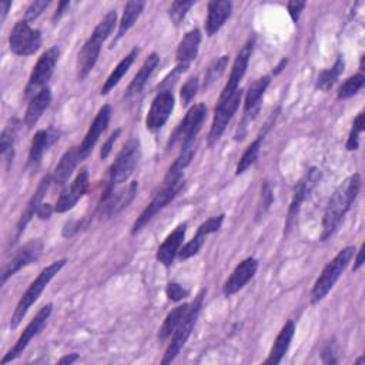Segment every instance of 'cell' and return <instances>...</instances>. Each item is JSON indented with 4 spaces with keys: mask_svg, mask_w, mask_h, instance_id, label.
I'll return each mask as SVG.
<instances>
[{
    "mask_svg": "<svg viewBox=\"0 0 365 365\" xmlns=\"http://www.w3.org/2000/svg\"><path fill=\"white\" fill-rule=\"evenodd\" d=\"M43 251V242L41 240H31L21 245L9 261L4 262L1 268V284H4L11 275H14L19 269L23 267L34 262L38 259L40 254Z\"/></svg>",
    "mask_w": 365,
    "mask_h": 365,
    "instance_id": "9a60e30c",
    "label": "cell"
},
{
    "mask_svg": "<svg viewBox=\"0 0 365 365\" xmlns=\"http://www.w3.org/2000/svg\"><path fill=\"white\" fill-rule=\"evenodd\" d=\"M194 4H195V1H192V0H188V1H184V0L174 1V3L171 4V7H170V19L173 20V23H174L175 26H178V24L184 20L187 11H188Z\"/></svg>",
    "mask_w": 365,
    "mask_h": 365,
    "instance_id": "60d3db41",
    "label": "cell"
},
{
    "mask_svg": "<svg viewBox=\"0 0 365 365\" xmlns=\"http://www.w3.org/2000/svg\"><path fill=\"white\" fill-rule=\"evenodd\" d=\"M364 255H365V245L361 247V250L358 251V255L355 258V264H354V271H358L362 265H364Z\"/></svg>",
    "mask_w": 365,
    "mask_h": 365,
    "instance_id": "816d5d0a",
    "label": "cell"
},
{
    "mask_svg": "<svg viewBox=\"0 0 365 365\" xmlns=\"http://www.w3.org/2000/svg\"><path fill=\"white\" fill-rule=\"evenodd\" d=\"M11 1H1L0 3V7H1V21H4V19H6V16H7V13H9V9L11 7Z\"/></svg>",
    "mask_w": 365,
    "mask_h": 365,
    "instance_id": "9f6ffc18",
    "label": "cell"
},
{
    "mask_svg": "<svg viewBox=\"0 0 365 365\" xmlns=\"http://www.w3.org/2000/svg\"><path fill=\"white\" fill-rule=\"evenodd\" d=\"M66 258L53 261L50 265H47L46 268L41 269V272L37 275V278L29 285V288L26 289V292L21 295V298L19 299L14 312L10 318V328L14 329L19 327V324L23 321V318L26 317L27 311L30 309V307L38 299V297L41 295V292L44 291V288L47 287V284L54 278V275L64 267L66 264Z\"/></svg>",
    "mask_w": 365,
    "mask_h": 365,
    "instance_id": "3957f363",
    "label": "cell"
},
{
    "mask_svg": "<svg viewBox=\"0 0 365 365\" xmlns=\"http://www.w3.org/2000/svg\"><path fill=\"white\" fill-rule=\"evenodd\" d=\"M184 187V177H178L174 181L164 182V187L153 197V200L148 202V205L143 210V212L137 217L131 227V234L135 235L140 232L163 208H165L182 190Z\"/></svg>",
    "mask_w": 365,
    "mask_h": 365,
    "instance_id": "5b68a950",
    "label": "cell"
},
{
    "mask_svg": "<svg viewBox=\"0 0 365 365\" xmlns=\"http://www.w3.org/2000/svg\"><path fill=\"white\" fill-rule=\"evenodd\" d=\"M321 180V171L318 168H311L297 184L288 212H287V218H285V234H288L297 220V215L299 212L301 204L304 202V200L307 198V195L312 191V188L317 185V182Z\"/></svg>",
    "mask_w": 365,
    "mask_h": 365,
    "instance_id": "5bb4252c",
    "label": "cell"
},
{
    "mask_svg": "<svg viewBox=\"0 0 365 365\" xmlns=\"http://www.w3.org/2000/svg\"><path fill=\"white\" fill-rule=\"evenodd\" d=\"M355 364H358V365H361V364H364V358H359Z\"/></svg>",
    "mask_w": 365,
    "mask_h": 365,
    "instance_id": "6f0895ef",
    "label": "cell"
},
{
    "mask_svg": "<svg viewBox=\"0 0 365 365\" xmlns=\"http://www.w3.org/2000/svg\"><path fill=\"white\" fill-rule=\"evenodd\" d=\"M77 359H78V355H77V354H68V355H66V356L60 358V359H58V364H60V365H64V364H73V362H76Z\"/></svg>",
    "mask_w": 365,
    "mask_h": 365,
    "instance_id": "11a10c76",
    "label": "cell"
},
{
    "mask_svg": "<svg viewBox=\"0 0 365 365\" xmlns=\"http://www.w3.org/2000/svg\"><path fill=\"white\" fill-rule=\"evenodd\" d=\"M204 240H205V235L197 231L195 235L192 237V240L188 241L182 248H180L177 257H178L180 259H187V258H190V257L198 254L200 250H201V247L204 245Z\"/></svg>",
    "mask_w": 365,
    "mask_h": 365,
    "instance_id": "f35d334b",
    "label": "cell"
},
{
    "mask_svg": "<svg viewBox=\"0 0 365 365\" xmlns=\"http://www.w3.org/2000/svg\"><path fill=\"white\" fill-rule=\"evenodd\" d=\"M242 98V90H235L230 96H220L214 110V118L208 133V144L212 145L225 131L228 123L234 117Z\"/></svg>",
    "mask_w": 365,
    "mask_h": 365,
    "instance_id": "9c48e42d",
    "label": "cell"
},
{
    "mask_svg": "<svg viewBox=\"0 0 365 365\" xmlns=\"http://www.w3.org/2000/svg\"><path fill=\"white\" fill-rule=\"evenodd\" d=\"M200 43H201V31L198 29H192L190 30L182 40L180 41L177 51H175V60H177V66L175 70L171 76H178L181 73H184L191 61L197 57L198 54V48H200Z\"/></svg>",
    "mask_w": 365,
    "mask_h": 365,
    "instance_id": "d6986e66",
    "label": "cell"
},
{
    "mask_svg": "<svg viewBox=\"0 0 365 365\" xmlns=\"http://www.w3.org/2000/svg\"><path fill=\"white\" fill-rule=\"evenodd\" d=\"M120 133H121V130L120 128H117L114 133H111V135L107 138V141L103 144V147H101V151H100V157L104 160V158H107L108 155H110V153H111V150H113V145H114V143L117 141V138H118V135H120Z\"/></svg>",
    "mask_w": 365,
    "mask_h": 365,
    "instance_id": "bcb514c9",
    "label": "cell"
},
{
    "mask_svg": "<svg viewBox=\"0 0 365 365\" xmlns=\"http://www.w3.org/2000/svg\"><path fill=\"white\" fill-rule=\"evenodd\" d=\"M352 128H355V130H358L359 133L364 130V113L361 111L356 117H355V120H354V124H352Z\"/></svg>",
    "mask_w": 365,
    "mask_h": 365,
    "instance_id": "db71d44e",
    "label": "cell"
},
{
    "mask_svg": "<svg viewBox=\"0 0 365 365\" xmlns=\"http://www.w3.org/2000/svg\"><path fill=\"white\" fill-rule=\"evenodd\" d=\"M205 115H207V107L204 103H198V104L192 106L187 111L185 117L182 118V121L180 123L177 130L173 133V135L168 141V145L175 144L178 140L181 141V145L195 144L197 134L200 133V130L202 127Z\"/></svg>",
    "mask_w": 365,
    "mask_h": 365,
    "instance_id": "7c38bea8",
    "label": "cell"
},
{
    "mask_svg": "<svg viewBox=\"0 0 365 365\" xmlns=\"http://www.w3.org/2000/svg\"><path fill=\"white\" fill-rule=\"evenodd\" d=\"M188 309H190V304H182V305L175 307L171 312H168V315L165 317V319L158 331L160 341H165L174 334V331L178 328L181 321L185 318Z\"/></svg>",
    "mask_w": 365,
    "mask_h": 365,
    "instance_id": "1f68e13d",
    "label": "cell"
},
{
    "mask_svg": "<svg viewBox=\"0 0 365 365\" xmlns=\"http://www.w3.org/2000/svg\"><path fill=\"white\" fill-rule=\"evenodd\" d=\"M88 188V171L87 168H81L76 178L71 181L70 185L64 187L63 191L60 192L56 205H54V212H66L71 210L77 201L86 194Z\"/></svg>",
    "mask_w": 365,
    "mask_h": 365,
    "instance_id": "ac0fdd59",
    "label": "cell"
},
{
    "mask_svg": "<svg viewBox=\"0 0 365 365\" xmlns=\"http://www.w3.org/2000/svg\"><path fill=\"white\" fill-rule=\"evenodd\" d=\"M232 11L231 1L227 0H212L208 3V14L205 20V31L211 37L214 36L228 20Z\"/></svg>",
    "mask_w": 365,
    "mask_h": 365,
    "instance_id": "d4e9b609",
    "label": "cell"
},
{
    "mask_svg": "<svg viewBox=\"0 0 365 365\" xmlns=\"http://www.w3.org/2000/svg\"><path fill=\"white\" fill-rule=\"evenodd\" d=\"M222 221H224V214L211 217V218H208L207 221H204V222L198 227L197 231L201 232V234H204V235L207 237L208 234H212V232L218 231L220 227H221V224H222Z\"/></svg>",
    "mask_w": 365,
    "mask_h": 365,
    "instance_id": "ee69618b",
    "label": "cell"
},
{
    "mask_svg": "<svg viewBox=\"0 0 365 365\" xmlns=\"http://www.w3.org/2000/svg\"><path fill=\"white\" fill-rule=\"evenodd\" d=\"M50 101H51V91L48 87H44L30 98V103L24 113V124L29 128L36 125V123L43 115L44 110L50 106Z\"/></svg>",
    "mask_w": 365,
    "mask_h": 365,
    "instance_id": "83f0119b",
    "label": "cell"
},
{
    "mask_svg": "<svg viewBox=\"0 0 365 365\" xmlns=\"http://www.w3.org/2000/svg\"><path fill=\"white\" fill-rule=\"evenodd\" d=\"M272 204V190L268 181H264L262 187H261V195H259V202L257 207V212H255V220H259L271 207Z\"/></svg>",
    "mask_w": 365,
    "mask_h": 365,
    "instance_id": "ab89813d",
    "label": "cell"
},
{
    "mask_svg": "<svg viewBox=\"0 0 365 365\" xmlns=\"http://www.w3.org/2000/svg\"><path fill=\"white\" fill-rule=\"evenodd\" d=\"M50 1L48 0H37V1H33L29 4V7L26 9V14H24V20L27 23L30 21H34L47 7H48Z\"/></svg>",
    "mask_w": 365,
    "mask_h": 365,
    "instance_id": "7bdbcfd3",
    "label": "cell"
},
{
    "mask_svg": "<svg viewBox=\"0 0 365 365\" xmlns=\"http://www.w3.org/2000/svg\"><path fill=\"white\" fill-rule=\"evenodd\" d=\"M344 66H345L344 58H342V57H338V58H336V61L334 63V66H332L331 68L324 70V71L318 76V80H317V88L324 90V91L329 90V88L334 86V83L338 80V77L342 74V71H344Z\"/></svg>",
    "mask_w": 365,
    "mask_h": 365,
    "instance_id": "e575fe53",
    "label": "cell"
},
{
    "mask_svg": "<svg viewBox=\"0 0 365 365\" xmlns=\"http://www.w3.org/2000/svg\"><path fill=\"white\" fill-rule=\"evenodd\" d=\"M202 298H204V292L198 294L197 298L190 304V309H188L185 318L181 321L178 328L171 335V342L168 344V346L165 349V354H164V356L161 359L163 365L171 364L175 359V356L180 354L181 348L187 342V339L190 338V335H191V332H192V329L195 327L197 318L200 315L201 307H202Z\"/></svg>",
    "mask_w": 365,
    "mask_h": 365,
    "instance_id": "8992f818",
    "label": "cell"
},
{
    "mask_svg": "<svg viewBox=\"0 0 365 365\" xmlns=\"http://www.w3.org/2000/svg\"><path fill=\"white\" fill-rule=\"evenodd\" d=\"M53 211H54V207H51L50 204H41V205L38 207L36 215H37L38 218H41V220H47V218H50V215H51Z\"/></svg>",
    "mask_w": 365,
    "mask_h": 365,
    "instance_id": "f907efd6",
    "label": "cell"
},
{
    "mask_svg": "<svg viewBox=\"0 0 365 365\" xmlns=\"http://www.w3.org/2000/svg\"><path fill=\"white\" fill-rule=\"evenodd\" d=\"M198 87H200V80L197 76H192L190 77L181 87V91H180V97H181V103L182 106H188L191 103V100L195 97L197 91H198Z\"/></svg>",
    "mask_w": 365,
    "mask_h": 365,
    "instance_id": "b9f144b4",
    "label": "cell"
},
{
    "mask_svg": "<svg viewBox=\"0 0 365 365\" xmlns=\"http://www.w3.org/2000/svg\"><path fill=\"white\" fill-rule=\"evenodd\" d=\"M160 63V56L157 53H151L143 63V66L140 67V70L137 71V74L134 76V78L131 80V83L128 84L127 87V91H125V97H131V96H135L138 94L145 83L148 81V78L151 77V74L154 73V70L157 68Z\"/></svg>",
    "mask_w": 365,
    "mask_h": 365,
    "instance_id": "f546056e",
    "label": "cell"
},
{
    "mask_svg": "<svg viewBox=\"0 0 365 365\" xmlns=\"http://www.w3.org/2000/svg\"><path fill=\"white\" fill-rule=\"evenodd\" d=\"M252 46H254V41L248 40L242 46V48L238 51V54L235 57V61L232 64L228 81H227V84H225V87L221 91L220 96H230L235 90H238V84L242 80V77L247 71V67H248V61H250V57H251V53H252Z\"/></svg>",
    "mask_w": 365,
    "mask_h": 365,
    "instance_id": "603a6c76",
    "label": "cell"
},
{
    "mask_svg": "<svg viewBox=\"0 0 365 365\" xmlns=\"http://www.w3.org/2000/svg\"><path fill=\"white\" fill-rule=\"evenodd\" d=\"M141 155L140 141L133 138L130 140L118 153L117 158L108 168V185L117 187L125 180L130 178V175L134 173V168L138 164Z\"/></svg>",
    "mask_w": 365,
    "mask_h": 365,
    "instance_id": "52a82bcc",
    "label": "cell"
},
{
    "mask_svg": "<svg viewBox=\"0 0 365 365\" xmlns=\"http://www.w3.org/2000/svg\"><path fill=\"white\" fill-rule=\"evenodd\" d=\"M174 103L175 98L170 90H163L154 97L145 117V125L150 131L155 133L167 123L174 110Z\"/></svg>",
    "mask_w": 365,
    "mask_h": 365,
    "instance_id": "e0dca14e",
    "label": "cell"
},
{
    "mask_svg": "<svg viewBox=\"0 0 365 365\" xmlns=\"http://www.w3.org/2000/svg\"><path fill=\"white\" fill-rule=\"evenodd\" d=\"M361 190V175L352 174L348 178H345L332 192L325 212L322 218V234L321 240L325 241L329 238L334 231L338 228L339 222L345 217V214L349 211L352 202L356 200L358 192Z\"/></svg>",
    "mask_w": 365,
    "mask_h": 365,
    "instance_id": "6da1fadb",
    "label": "cell"
},
{
    "mask_svg": "<svg viewBox=\"0 0 365 365\" xmlns=\"http://www.w3.org/2000/svg\"><path fill=\"white\" fill-rule=\"evenodd\" d=\"M144 6L145 3L144 1H128L124 7V13H123V17L118 23V31H117V38H121L133 26L134 23L137 21V19L141 16L143 10H144Z\"/></svg>",
    "mask_w": 365,
    "mask_h": 365,
    "instance_id": "d6a6232c",
    "label": "cell"
},
{
    "mask_svg": "<svg viewBox=\"0 0 365 365\" xmlns=\"http://www.w3.org/2000/svg\"><path fill=\"white\" fill-rule=\"evenodd\" d=\"M81 161V155H80V151H78V147H71L70 150H67L58 164L56 165L53 174H51V180H53V184L56 185H64L66 181L68 180V177L71 175L73 170L77 167V164Z\"/></svg>",
    "mask_w": 365,
    "mask_h": 365,
    "instance_id": "4316f807",
    "label": "cell"
},
{
    "mask_svg": "<svg viewBox=\"0 0 365 365\" xmlns=\"http://www.w3.org/2000/svg\"><path fill=\"white\" fill-rule=\"evenodd\" d=\"M185 231H187V224H178L175 227V230L167 235V238L163 241V244L158 247L155 258L158 262H161L164 267H170L174 261V258L177 257L181 244L184 241L185 237Z\"/></svg>",
    "mask_w": 365,
    "mask_h": 365,
    "instance_id": "cb8c5ba5",
    "label": "cell"
},
{
    "mask_svg": "<svg viewBox=\"0 0 365 365\" xmlns=\"http://www.w3.org/2000/svg\"><path fill=\"white\" fill-rule=\"evenodd\" d=\"M304 7H305V1H297V0H294V1H289V3H288V13H289V16H291V19H292L294 21H298V19H299L301 11L304 10Z\"/></svg>",
    "mask_w": 365,
    "mask_h": 365,
    "instance_id": "7dc6e473",
    "label": "cell"
},
{
    "mask_svg": "<svg viewBox=\"0 0 365 365\" xmlns=\"http://www.w3.org/2000/svg\"><path fill=\"white\" fill-rule=\"evenodd\" d=\"M269 81H271L269 76H262V77L257 78L252 84H250V87L247 90V94H245V100H244V118H242V123L240 125V130L242 128V131L237 135V140L244 138L242 135L245 134L247 124L251 123L257 117V114L259 113L261 101H262V97H264V93H265L267 87L269 86Z\"/></svg>",
    "mask_w": 365,
    "mask_h": 365,
    "instance_id": "2e32d148",
    "label": "cell"
},
{
    "mask_svg": "<svg viewBox=\"0 0 365 365\" xmlns=\"http://www.w3.org/2000/svg\"><path fill=\"white\" fill-rule=\"evenodd\" d=\"M355 254L354 247H345L342 248L322 269L321 275L317 278L312 292H311V301L315 304L327 297V294L332 289L335 282L339 279L348 264L351 262L352 257Z\"/></svg>",
    "mask_w": 365,
    "mask_h": 365,
    "instance_id": "277c9868",
    "label": "cell"
},
{
    "mask_svg": "<svg viewBox=\"0 0 365 365\" xmlns=\"http://www.w3.org/2000/svg\"><path fill=\"white\" fill-rule=\"evenodd\" d=\"M262 138H264V133L259 134L248 147L247 150L244 151V154L241 155L238 164H237V168H235V174L240 175L242 174L244 171H247L258 158V154H259V148H261V143H262Z\"/></svg>",
    "mask_w": 365,
    "mask_h": 365,
    "instance_id": "836d02e7",
    "label": "cell"
},
{
    "mask_svg": "<svg viewBox=\"0 0 365 365\" xmlns=\"http://www.w3.org/2000/svg\"><path fill=\"white\" fill-rule=\"evenodd\" d=\"M334 352H335V351H334L332 344H328L327 348H325L324 352H322V362H324V364H336L338 359L334 358Z\"/></svg>",
    "mask_w": 365,
    "mask_h": 365,
    "instance_id": "c3c4849f",
    "label": "cell"
},
{
    "mask_svg": "<svg viewBox=\"0 0 365 365\" xmlns=\"http://www.w3.org/2000/svg\"><path fill=\"white\" fill-rule=\"evenodd\" d=\"M16 128L17 125L9 124L0 135V153L3 157H6L7 164L13 161V145H14V138H16Z\"/></svg>",
    "mask_w": 365,
    "mask_h": 365,
    "instance_id": "8d00e7d4",
    "label": "cell"
},
{
    "mask_svg": "<svg viewBox=\"0 0 365 365\" xmlns=\"http://www.w3.org/2000/svg\"><path fill=\"white\" fill-rule=\"evenodd\" d=\"M365 83V76L362 73H358V74H354L351 77H348L338 88V93H336V98L338 100H345V98H349L352 97L354 94H356L362 86Z\"/></svg>",
    "mask_w": 365,
    "mask_h": 365,
    "instance_id": "d590c367",
    "label": "cell"
},
{
    "mask_svg": "<svg viewBox=\"0 0 365 365\" xmlns=\"http://www.w3.org/2000/svg\"><path fill=\"white\" fill-rule=\"evenodd\" d=\"M258 268V261L254 257H248L244 261H241L234 271L231 272V275L228 277V279L224 282L222 285V294L225 297H231L235 292H238L241 288H244L247 285V282L255 275Z\"/></svg>",
    "mask_w": 365,
    "mask_h": 365,
    "instance_id": "ffe728a7",
    "label": "cell"
},
{
    "mask_svg": "<svg viewBox=\"0 0 365 365\" xmlns=\"http://www.w3.org/2000/svg\"><path fill=\"white\" fill-rule=\"evenodd\" d=\"M58 54H60V50H58V47L54 46V47H50L48 50H46L40 56L36 66L33 67L29 83L26 86V97H33L36 93H38L40 90L47 87V83L54 73V67L57 64Z\"/></svg>",
    "mask_w": 365,
    "mask_h": 365,
    "instance_id": "30bf717a",
    "label": "cell"
},
{
    "mask_svg": "<svg viewBox=\"0 0 365 365\" xmlns=\"http://www.w3.org/2000/svg\"><path fill=\"white\" fill-rule=\"evenodd\" d=\"M165 294L168 297V299L174 301V302H178L181 299H184L185 297H188V289H185L184 287H181L180 284L177 282H168L167 287H165Z\"/></svg>",
    "mask_w": 365,
    "mask_h": 365,
    "instance_id": "f6af8a7d",
    "label": "cell"
},
{
    "mask_svg": "<svg viewBox=\"0 0 365 365\" xmlns=\"http://www.w3.org/2000/svg\"><path fill=\"white\" fill-rule=\"evenodd\" d=\"M10 50L17 56H31L41 46V31L30 27L26 20L14 24L9 36Z\"/></svg>",
    "mask_w": 365,
    "mask_h": 365,
    "instance_id": "8fae6325",
    "label": "cell"
},
{
    "mask_svg": "<svg viewBox=\"0 0 365 365\" xmlns=\"http://www.w3.org/2000/svg\"><path fill=\"white\" fill-rule=\"evenodd\" d=\"M110 117H111V106L106 104L98 110L96 118L93 120L88 131L86 133V135H84V138H83V141L78 147L81 160L86 158L93 151V148H94L96 143L98 141L100 135L106 131V128L108 125V121H110Z\"/></svg>",
    "mask_w": 365,
    "mask_h": 365,
    "instance_id": "44dd1931",
    "label": "cell"
},
{
    "mask_svg": "<svg viewBox=\"0 0 365 365\" xmlns=\"http://www.w3.org/2000/svg\"><path fill=\"white\" fill-rule=\"evenodd\" d=\"M56 140H58V135L54 131L38 130L31 140V145L29 151V167L36 168L40 164L41 157L46 153L47 147H50Z\"/></svg>",
    "mask_w": 365,
    "mask_h": 365,
    "instance_id": "f1b7e54d",
    "label": "cell"
},
{
    "mask_svg": "<svg viewBox=\"0 0 365 365\" xmlns=\"http://www.w3.org/2000/svg\"><path fill=\"white\" fill-rule=\"evenodd\" d=\"M68 6H70V1H60L58 9L56 10V13L53 16V20H58L64 14V11L68 9Z\"/></svg>",
    "mask_w": 365,
    "mask_h": 365,
    "instance_id": "f5cc1de1",
    "label": "cell"
},
{
    "mask_svg": "<svg viewBox=\"0 0 365 365\" xmlns=\"http://www.w3.org/2000/svg\"><path fill=\"white\" fill-rule=\"evenodd\" d=\"M358 135H359V131L358 130H355V128H352L351 130V133H349V137H348V140H346V150H356L358 148Z\"/></svg>",
    "mask_w": 365,
    "mask_h": 365,
    "instance_id": "681fc988",
    "label": "cell"
},
{
    "mask_svg": "<svg viewBox=\"0 0 365 365\" xmlns=\"http://www.w3.org/2000/svg\"><path fill=\"white\" fill-rule=\"evenodd\" d=\"M138 190V182L131 181L125 188H117V187H107L104 194L100 198L97 214L101 220H107L118 214L121 210H124L135 197Z\"/></svg>",
    "mask_w": 365,
    "mask_h": 365,
    "instance_id": "ba28073f",
    "label": "cell"
},
{
    "mask_svg": "<svg viewBox=\"0 0 365 365\" xmlns=\"http://www.w3.org/2000/svg\"><path fill=\"white\" fill-rule=\"evenodd\" d=\"M227 64H228V56H221L210 64V67L204 74V84H202L204 88H208L215 80H218L222 76Z\"/></svg>",
    "mask_w": 365,
    "mask_h": 365,
    "instance_id": "74e56055",
    "label": "cell"
},
{
    "mask_svg": "<svg viewBox=\"0 0 365 365\" xmlns=\"http://www.w3.org/2000/svg\"><path fill=\"white\" fill-rule=\"evenodd\" d=\"M137 54H138V48L134 47L125 57H123V58L120 60V63L115 66V68L111 71V74L107 77V80L104 81V84H103V87H101V91H100V93H101L103 96H104V94H108V93L120 83V80L123 78V76L128 71V68H130L131 64L134 63Z\"/></svg>",
    "mask_w": 365,
    "mask_h": 365,
    "instance_id": "4dcf8cb0",
    "label": "cell"
},
{
    "mask_svg": "<svg viewBox=\"0 0 365 365\" xmlns=\"http://www.w3.org/2000/svg\"><path fill=\"white\" fill-rule=\"evenodd\" d=\"M51 309H53V305L51 304H47L44 307H41L38 309V312L36 314V317L27 324V327L24 328V331L21 332V335L19 336V339L16 341V344L13 345V348L3 356V359L0 361L1 365L16 359L20 356V354H23V351L27 348L29 342L44 328L50 314H51Z\"/></svg>",
    "mask_w": 365,
    "mask_h": 365,
    "instance_id": "4fadbf2b",
    "label": "cell"
},
{
    "mask_svg": "<svg viewBox=\"0 0 365 365\" xmlns=\"http://www.w3.org/2000/svg\"><path fill=\"white\" fill-rule=\"evenodd\" d=\"M294 334H295V324L292 319L287 321L285 325L281 328L279 334L277 335L275 341H274V345L269 351V356L267 358L265 364L268 365H278L282 358L285 356L289 345H291V341L294 338Z\"/></svg>",
    "mask_w": 365,
    "mask_h": 365,
    "instance_id": "484cf974",
    "label": "cell"
},
{
    "mask_svg": "<svg viewBox=\"0 0 365 365\" xmlns=\"http://www.w3.org/2000/svg\"><path fill=\"white\" fill-rule=\"evenodd\" d=\"M51 182H53L51 174H47L46 177H43L41 181L38 182L37 190L34 191V194H33L31 198L29 200V202H27V205H26V208H24V211H23V214H21V217H20L17 225H16L14 241H17V240L20 238V235H21L23 231L26 230L27 224L30 222V220L34 217V214H37V210H38V207L43 204L41 201H43V198H44V195H46V192H47V190L50 188V184H51Z\"/></svg>",
    "mask_w": 365,
    "mask_h": 365,
    "instance_id": "7402d4cb",
    "label": "cell"
},
{
    "mask_svg": "<svg viewBox=\"0 0 365 365\" xmlns=\"http://www.w3.org/2000/svg\"><path fill=\"white\" fill-rule=\"evenodd\" d=\"M117 21V13L115 10H110L104 19L96 26L93 30L91 36L86 40L83 44L81 50L78 51V58H77V77L78 80H84L90 71L94 68L103 43L108 38V36L113 33L114 26Z\"/></svg>",
    "mask_w": 365,
    "mask_h": 365,
    "instance_id": "7a4b0ae2",
    "label": "cell"
}]
</instances>
